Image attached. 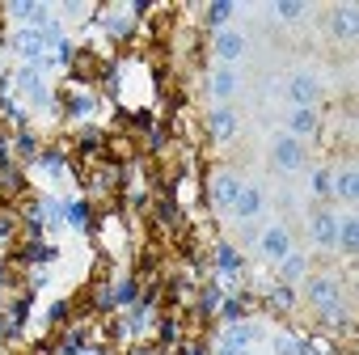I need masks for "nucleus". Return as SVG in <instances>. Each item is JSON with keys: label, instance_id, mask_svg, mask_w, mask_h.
<instances>
[{"label": "nucleus", "instance_id": "obj_16", "mask_svg": "<svg viewBox=\"0 0 359 355\" xmlns=\"http://www.w3.org/2000/svg\"><path fill=\"white\" fill-rule=\"evenodd\" d=\"M334 34H338V38H351V34H355V5L334 9Z\"/></svg>", "mask_w": 359, "mask_h": 355}, {"label": "nucleus", "instance_id": "obj_13", "mask_svg": "<svg viewBox=\"0 0 359 355\" xmlns=\"http://www.w3.org/2000/svg\"><path fill=\"white\" fill-rule=\"evenodd\" d=\"M258 338H262V330H258V326H233V330L224 334V347H228V351H237V347L245 351L249 342H258Z\"/></svg>", "mask_w": 359, "mask_h": 355}, {"label": "nucleus", "instance_id": "obj_14", "mask_svg": "<svg viewBox=\"0 0 359 355\" xmlns=\"http://www.w3.org/2000/svg\"><path fill=\"white\" fill-rule=\"evenodd\" d=\"M317 131V110H296L292 115V140H304Z\"/></svg>", "mask_w": 359, "mask_h": 355}, {"label": "nucleus", "instance_id": "obj_7", "mask_svg": "<svg viewBox=\"0 0 359 355\" xmlns=\"http://www.w3.org/2000/svg\"><path fill=\"white\" fill-rule=\"evenodd\" d=\"M245 47H249V42H245V34H241V30H220V34H216V56L224 60V68H228L233 60H241V56H245Z\"/></svg>", "mask_w": 359, "mask_h": 355}, {"label": "nucleus", "instance_id": "obj_2", "mask_svg": "<svg viewBox=\"0 0 359 355\" xmlns=\"http://www.w3.org/2000/svg\"><path fill=\"white\" fill-rule=\"evenodd\" d=\"M258 254H262L267 263H275V267H279L287 254H292V229H287V224H279V220H275V224H267V229L258 233Z\"/></svg>", "mask_w": 359, "mask_h": 355}, {"label": "nucleus", "instance_id": "obj_10", "mask_svg": "<svg viewBox=\"0 0 359 355\" xmlns=\"http://www.w3.org/2000/svg\"><path fill=\"white\" fill-rule=\"evenodd\" d=\"M17 81H22V93L34 101V106H47V101H51V93H47V81H42V76H34V72H22Z\"/></svg>", "mask_w": 359, "mask_h": 355}, {"label": "nucleus", "instance_id": "obj_17", "mask_svg": "<svg viewBox=\"0 0 359 355\" xmlns=\"http://www.w3.org/2000/svg\"><path fill=\"white\" fill-rule=\"evenodd\" d=\"M355 216H338V245L347 249V254H355Z\"/></svg>", "mask_w": 359, "mask_h": 355}, {"label": "nucleus", "instance_id": "obj_24", "mask_svg": "<svg viewBox=\"0 0 359 355\" xmlns=\"http://www.w3.org/2000/svg\"><path fill=\"white\" fill-rule=\"evenodd\" d=\"M313 186H317L313 195H330V174H317V178H313Z\"/></svg>", "mask_w": 359, "mask_h": 355}, {"label": "nucleus", "instance_id": "obj_22", "mask_svg": "<svg viewBox=\"0 0 359 355\" xmlns=\"http://www.w3.org/2000/svg\"><path fill=\"white\" fill-rule=\"evenodd\" d=\"M220 292H224V288H208V292H203V300H199V304H203V313H212L216 304H220Z\"/></svg>", "mask_w": 359, "mask_h": 355}, {"label": "nucleus", "instance_id": "obj_19", "mask_svg": "<svg viewBox=\"0 0 359 355\" xmlns=\"http://www.w3.org/2000/svg\"><path fill=\"white\" fill-rule=\"evenodd\" d=\"M292 300H296L292 283H279V288H271V296H267V304H271V309H292Z\"/></svg>", "mask_w": 359, "mask_h": 355}, {"label": "nucleus", "instance_id": "obj_8", "mask_svg": "<svg viewBox=\"0 0 359 355\" xmlns=\"http://www.w3.org/2000/svg\"><path fill=\"white\" fill-rule=\"evenodd\" d=\"M262 212V190L258 186H241V195H237V203H233V216L237 220H253Z\"/></svg>", "mask_w": 359, "mask_h": 355}, {"label": "nucleus", "instance_id": "obj_5", "mask_svg": "<svg viewBox=\"0 0 359 355\" xmlns=\"http://www.w3.org/2000/svg\"><path fill=\"white\" fill-rule=\"evenodd\" d=\"M309 233H313V241L322 249H334L338 245V216L334 212H313L309 216Z\"/></svg>", "mask_w": 359, "mask_h": 355}, {"label": "nucleus", "instance_id": "obj_11", "mask_svg": "<svg viewBox=\"0 0 359 355\" xmlns=\"http://www.w3.org/2000/svg\"><path fill=\"white\" fill-rule=\"evenodd\" d=\"M279 275H283V283H296V279H304L309 275V258H304V254H287V258L279 263Z\"/></svg>", "mask_w": 359, "mask_h": 355}, {"label": "nucleus", "instance_id": "obj_1", "mask_svg": "<svg viewBox=\"0 0 359 355\" xmlns=\"http://www.w3.org/2000/svg\"><path fill=\"white\" fill-rule=\"evenodd\" d=\"M309 283H304V296H309V304H317L322 313H338L342 309V283L334 275H304Z\"/></svg>", "mask_w": 359, "mask_h": 355}, {"label": "nucleus", "instance_id": "obj_9", "mask_svg": "<svg viewBox=\"0 0 359 355\" xmlns=\"http://www.w3.org/2000/svg\"><path fill=\"white\" fill-rule=\"evenodd\" d=\"M212 93H216L220 101H228L233 93H241V76H237L233 68H216V72H212Z\"/></svg>", "mask_w": 359, "mask_h": 355}, {"label": "nucleus", "instance_id": "obj_26", "mask_svg": "<svg viewBox=\"0 0 359 355\" xmlns=\"http://www.w3.org/2000/svg\"><path fill=\"white\" fill-rule=\"evenodd\" d=\"M119 300H135V283H123L119 288Z\"/></svg>", "mask_w": 359, "mask_h": 355}, {"label": "nucleus", "instance_id": "obj_18", "mask_svg": "<svg viewBox=\"0 0 359 355\" xmlns=\"http://www.w3.org/2000/svg\"><path fill=\"white\" fill-rule=\"evenodd\" d=\"M17 51H22L26 60H38L42 56V34H34V30L30 34H17Z\"/></svg>", "mask_w": 359, "mask_h": 355}, {"label": "nucleus", "instance_id": "obj_25", "mask_svg": "<svg viewBox=\"0 0 359 355\" xmlns=\"http://www.w3.org/2000/svg\"><path fill=\"white\" fill-rule=\"evenodd\" d=\"M161 326H165V330H161V338H165V342H169V338H178V322H161Z\"/></svg>", "mask_w": 359, "mask_h": 355}, {"label": "nucleus", "instance_id": "obj_6", "mask_svg": "<svg viewBox=\"0 0 359 355\" xmlns=\"http://www.w3.org/2000/svg\"><path fill=\"white\" fill-rule=\"evenodd\" d=\"M241 186H245V182H241L237 174H216V182H212V203H216V208H224V212H233Z\"/></svg>", "mask_w": 359, "mask_h": 355}, {"label": "nucleus", "instance_id": "obj_12", "mask_svg": "<svg viewBox=\"0 0 359 355\" xmlns=\"http://www.w3.org/2000/svg\"><path fill=\"white\" fill-rule=\"evenodd\" d=\"M355 186H359V174H355V165H347V170H338V174H334V190H330V195H338V199L355 203Z\"/></svg>", "mask_w": 359, "mask_h": 355}, {"label": "nucleus", "instance_id": "obj_3", "mask_svg": "<svg viewBox=\"0 0 359 355\" xmlns=\"http://www.w3.org/2000/svg\"><path fill=\"white\" fill-rule=\"evenodd\" d=\"M287 97L296 101V110H313V106H317V97H322V85H317V76H309V72L292 76V85H287Z\"/></svg>", "mask_w": 359, "mask_h": 355}, {"label": "nucleus", "instance_id": "obj_4", "mask_svg": "<svg viewBox=\"0 0 359 355\" xmlns=\"http://www.w3.org/2000/svg\"><path fill=\"white\" fill-rule=\"evenodd\" d=\"M271 161H275V170H283V174L300 170V165H304V152H300V140H292V135L275 140V148H271Z\"/></svg>", "mask_w": 359, "mask_h": 355}, {"label": "nucleus", "instance_id": "obj_23", "mask_svg": "<svg viewBox=\"0 0 359 355\" xmlns=\"http://www.w3.org/2000/svg\"><path fill=\"white\" fill-rule=\"evenodd\" d=\"M275 13L283 22H296V17H304V5H275Z\"/></svg>", "mask_w": 359, "mask_h": 355}, {"label": "nucleus", "instance_id": "obj_20", "mask_svg": "<svg viewBox=\"0 0 359 355\" xmlns=\"http://www.w3.org/2000/svg\"><path fill=\"white\" fill-rule=\"evenodd\" d=\"M216 263H220V271H224V275H233V271H241V254H237L233 245H220Z\"/></svg>", "mask_w": 359, "mask_h": 355}, {"label": "nucleus", "instance_id": "obj_21", "mask_svg": "<svg viewBox=\"0 0 359 355\" xmlns=\"http://www.w3.org/2000/svg\"><path fill=\"white\" fill-rule=\"evenodd\" d=\"M208 17H212V26H216V30H224V22L233 17V5H212V9H208Z\"/></svg>", "mask_w": 359, "mask_h": 355}, {"label": "nucleus", "instance_id": "obj_15", "mask_svg": "<svg viewBox=\"0 0 359 355\" xmlns=\"http://www.w3.org/2000/svg\"><path fill=\"white\" fill-rule=\"evenodd\" d=\"M208 123H212V135H220V140H228V135L237 131V115H233V110H216Z\"/></svg>", "mask_w": 359, "mask_h": 355}]
</instances>
